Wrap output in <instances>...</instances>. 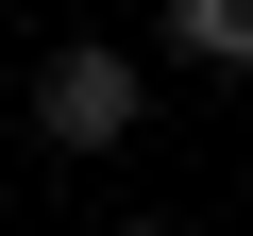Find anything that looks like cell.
Returning a JSON list of instances; mask_svg holds the SVG:
<instances>
[{
  "label": "cell",
  "mask_w": 253,
  "mask_h": 236,
  "mask_svg": "<svg viewBox=\"0 0 253 236\" xmlns=\"http://www.w3.org/2000/svg\"><path fill=\"white\" fill-rule=\"evenodd\" d=\"M135 118H152V51H135V34L34 51V135H51V152H135Z\"/></svg>",
  "instance_id": "obj_1"
},
{
  "label": "cell",
  "mask_w": 253,
  "mask_h": 236,
  "mask_svg": "<svg viewBox=\"0 0 253 236\" xmlns=\"http://www.w3.org/2000/svg\"><path fill=\"white\" fill-rule=\"evenodd\" d=\"M169 51H186V68H236V84H253V0H169Z\"/></svg>",
  "instance_id": "obj_2"
},
{
  "label": "cell",
  "mask_w": 253,
  "mask_h": 236,
  "mask_svg": "<svg viewBox=\"0 0 253 236\" xmlns=\"http://www.w3.org/2000/svg\"><path fill=\"white\" fill-rule=\"evenodd\" d=\"M118 236H169V219H118Z\"/></svg>",
  "instance_id": "obj_3"
}]
</instances>
